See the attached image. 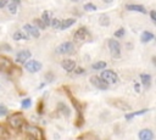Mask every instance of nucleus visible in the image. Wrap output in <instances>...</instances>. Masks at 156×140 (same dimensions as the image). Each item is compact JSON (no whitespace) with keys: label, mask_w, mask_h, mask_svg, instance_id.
Listing matches in <instances>:
<instances>
[{"label":"nucleus","mask_w":156,"mask_h":140,"mask_svg":"<svg viewBox=\"0 0 156 140\" xmlns=\"http://www.w3.org/2000/svg\"><path fill=\"white\" fill-rule=\"evenodd\" d=\"M7 122H9V124L12 127V128H20L23 123H24V119L22 117V113L21 112H16L14 114H11V116L7 118Z\"/></svg>","instance_id":"nucleus-1"},{"label":"nucleus","mask_w":156,"mask_h":140,"mask_svg":"<svg viewBox=\"0 0 156 140\" xmlns=\"http://www.w3.org/2000/svg\"><path fill=\"white\" fill-rule=\"evenodd\" d=\"M109 49L113 59H118L121 56V45L116 39H109Z\"/></svg>","instance_id":"nucleus-2"},{"label":"nucleus","mask_w":156,"mask_h":140,"mask_svg":"<svg viewBox=\"0 0 156 140\" xmlns=\"http://www.w3.org/2000/svg\"><path fill=\"white\" fill-rule=\"evenodd\" d=\"M90 83H92L95 88L100 89V90H106L109 88V83L106 82L101 76L98 77V76H92L90 77Z\"/></svg>","instance_id":"nucleus-3"},{"label":"nucleus","mask_w":156,"mask_h":140,"mask_svg":"<svg viewBox=\"0 0 156 140\" xmlns=\"http://www.w3.org/2000/svg\"><path fill=\"white\" fill-rule=\"evenodd\" d=\"M56 54H60V55H65V54H73L75 51V46L71 42H65L62 44H60L59 46L56 48Z\"/></svg>","instance_id":"nucleus-4"},{"label":"nucleus","mask_w":156,"mask_h":140,"mask_svg":"<svg viewBox=\"0 0 156 140\" xmlns=\"http://www.w3.org/2000/svg\"><path fill=\"white\" fill-rule=\"evenodd\" d=\"M101 77L108 82L109 84H115L118 82V77L112 70H104V72H101Z\"/></svg>","instance_id":"nucleus-5"},{"label":"nucleus","mask_w":156,"mask_h":140,"mask_svg":"<svg viewBox=\"0 0 156 140\" xmlns=\"http://www.w3.org/2000/svg\"><path fill=\"white\" fill-rule=\"evenodd\" d=\"M24 68L31 73H36V72L42 70V63L37 60H28L26 63H24Z\"/></svg>","instance_id":"nucleus-6"},{"label":"nucleus","mask_w":156,"mask_h":140,"mask_svg":"<svg viewBox=\"0 0 156 140\" xmlns=\"http://www.w3.org/2000/svg\"><path fill=\"white\" fill-rule=\"evenodd\" d=\"M110 104L113 105L115 107L122 110V111H132L130 105H128L127 101H123L121 99H110Z\"/></svg>","instance_id":"nucleus-7"},{"label":"nucleus","mask_w":156,"mask_h":140,"mask_svg":"<svg viewBox=\"0 0 156 140\" xmlns=\"http://www.w3.org/2000/svg\"><path fill=\"white\" fill-rule=\"evenodd\" d=\"M26 131L28 133V135L31 138H34V139H38V138H42L44 139V135H43V130L38 128V127H34V126H26Z\"/></svg>","instance_id":"nucleus-8"},{"label":"nucleus","mask_w":156,"mask_h":140,"mask_svg":"<svg viewBox=\"0 0 156 140\" xmlns=\"http://www.w3.org/2000/svg\"><path fill=\"white\" fill-rule=\"evenodd\" d=\"M89 36V32L85 27H80L75 32V40L76 42H83Z\"/></svg>","instance_id":"nucleus-9"},{"label":"nucleus","mask_w":156,"mask_h":140,"mask_svg":"<svg viewBox=\"0 0 156 140\" xmlns=\"http://www.w3.org/2000/svg\"><path fill=\"white\" fill-rule=\"evenodd\" d=\"M31 51L29 50H21L17 56H16V62L17 63H26L31 59Z\"/></svg>","instance_id":"nucleus-10"},{"label":"nucleus","mask_w":156,"mask_h":140,"mask_svg":"<svg viewBox=\"0 0 156 140\" xmlns=\"http://www.w3.org/2000/svg\"><path fill=\"white\" fill-rule=\"evenodd\" d=\"M0 60H1V71L3 72H5V73H7L10 71V68L14 66V63H12V61L10 60V59H7L6 56H1L0 57Z\"/></svg>","instance_id":"nucleus-11"},{"label":"nucleus","mask_w":156,"mask_h":140,"mask_svg":"<svg viewBox=\"0 0 156 140\" xmlns=\"http://www.w3.org/2000/svg\"><path fill=\"white\" fill-rule=\"evenodd\" d=\"M23 29L27 32V34L32 36V37H34V38H39L40 36V33H39V29L34 26H32V24H24L23 26Z\"/></svg>","instance_id":"nucleus-12"},{"label":"nucleus","mask_w":156,"mask_h":140,"mask_svg":"<svg viewBox=\"0 0 156 140\" xmlns=\"http://www.w3.org/2000/svg\"><path fill=\"white\" fill-rule=\"evenodd\" d=\"M61 66H62V68L66 72H72L73 70H75V67H76V62L73 61V60H63L61 62Z\"/></svg>","instance_id":"nucleus-13"},{"label":"nucleus","mask_w":156,"mask_h":140,"mask_svg":"<svg viewBox=\"0 0 156 140\" xmlns=\"http://www.w3.org/2000/svg\"><path fill=\"white\" fill-rule=\"evenodd\" d=\"M154 138V134L150 129H142L139 131V139L140 140H151Z\"/></svg>","instance_id":"nucleus-14"},{"label":"nucleus","mask_w":156,"mask_h":140,"mask_svg":"<svg viewBox=\"0 0 156 140\" xmlns=\"http://www.w3.org/2000/svg\"><path fill=\"white\" fill-rule=\"evenodd\" d=\"M126 7H127V10H129V11H137V12H140V14H146V9L143 5L130 4V5H127Z\"/></svg>","instance_id":"nucleus-15"},{"label":"nucleus","mask_w":156,"mask_h":140,"mask_svg":"<svg viewBox=\"0 0 156 140\" xmlns=\"http://www.w3.org/2000/svg\"><path fill=\"white\" fill-rule=\"evenodd\" d=\"M151 39H154V34H152L151 32H149V31L143 32V34L140 37V42L142 43H149Z\"/></svg>","instance_id":"nucleus-16"},{"label":"nucleus","mask_w":156,"mask_h":140,"mask_svg":"<svg viewBox=\"0 0 156 140\" xmlns=\"http://www.w3.org/2000/svg\"><path fill=\"white\" fill-rule=\"evenodd\" d=\"M14 39L15 40H28L29 39V34L27 36V34H24V33L21 32V31H16L14 33Z\"/></svg>","instance_id":"nucleus-17"},{"label":"nucleus","mask_w":156,"mask_h":140,"mask_svg":"<svg viewBox=\"0 0 156 140\" xmlns=\"http://www.w3.org/2000/svg\"><path fill=\"white\" fill-rule=\"evenodd\" d=\"M149 110H140V111H137V112H130V113H126V116H125V118L127 119V121H130L133 117H135V116H139V114H143V113H145V112H147Z\"/></svg>","instance_id":"nucleus-18"},{"label":"nucleus","mask_w":156,"mask_h":140,"mask_svg":"<svg viewBox=\"0 0 156 140\" xmlns=\"http://www.w3.org/2000/svg\"><path fill=\"white\" fill-rule=\"evenodd\" d=\"M99 23L101 24V26H104V27L109 26V24H110V18H109V16L106 15V14H101L100 17H99Z\"/></svg>","instance_id":"nucleus-19"},{"label":"nucleus","mask_w":156,"mask_h":140,"mask_svg":"<svg viewBox=\"0 0 156 140\" xmlns=\"http://www.w3.org/2000/svg\"><path fill=\"white\" fill-rule=\"evenodd\" d=\"M7 10H9V12L11 15H16V14H17V3L11 1V0H10L9 5H7Z\"/></svg>","instance_id":"nucleus-20"},{"label":"nucleus","mask_w":156,"mask_h":140,"mask_svg":"<svg viewBox=\"0 0 156 140\" xmlns=\"http://www.w3.org/2000/svg\"><path fill=\"white\" fill-rule=\"evenodd\" d=\"M57 110H59V111H61L63 114H65V116H66V117H68L70 116V109L67 107V106L66 105H65V104H59V105H57Z\"/></svg>","instance_id":"nucleus-21"},{"label":"nucleus","mask_w":156,"mask_h":140,"mask_svg":"<svg viewBox=\"0 0 156 140\" xmlns=\"http://www.w3.org/2000/svg\"><path fill=\"white\" fill-rule=\"evenodd\" d=\"M140 79H142V83L144 87H149L150 85V82H151V77L150 75H140Z\"/></svg>","instance_id":"nucleus-22"},{"label":"nucleus","mask_w":156,"mask_h":140,"mask_svg":"<svg viewBox=\"0 0 156 140\" xmlns=\"http://www.w3.org/2000/svg\"><path fill=\"white\" fill-rule=\"evenodd\" d=\"M75 22H76V20H75V18L65 20V21H62V24H61V28H60V29H67V28H68V27H71Z\"/></svg>","instance_id":"nucleus-23"},{"label":"nucleus","mask_w":156,"mask_h":140,"mask_svg":"<svg viewBox=\"0 0 156 140\" xmlns=\"http://www.w3.org/2000/svg\"><path fill=\"white\" fill-rule=\"evenodd\" d=\"M92 67H93V70H105L106 68V62L105 61H98V62H94L93 65H92Z\"/></svg>","instance_id":"nucleus-24"},{"label":"nucleus","mask_w":156,"mask_h":140,"mask_svg":"<svg viewBox=\"0 0 156 140\" xmlns=\"http://www.w3.org/2000/svg\"><path fill=\"white\" fill-rule=\"evenodd\" d=\"M42 18H43V21L45 22V24L46 26H51V17H50V12L49 11H44L43 12V16H42Z\"/></svg>","instance_id":"nucleus-25"},{"label":"nucleus","mask_w":156,"mask_h":140,"mask_svg":"<svg viewBox=\"0 0 156 140\" xmlns=\"http://www.w3.org/2000/svg\"><path fill=\"white\" fill-rule=\"evenodd\" d=\"M76 127L80 128L84 124V117H83V114H82V112H78V116H77V119H76Z\"/></svg>","instance_id":"nucleus-26"},{"label":"nucleus","mask_w":156,"mask_h":140,"mask_svg":"<svg viewBox=\"0 0 156 140\" xmlns=\"http://www.w3.org/2000/svg\"><path fill=\"white\" fill-rule=\"evenodd\" d=\"M34 23H36L37 27H39V29H45V27H46V24L43 21V18H36L34 20Z\"/></svg>","instance_id":"nucleus-27"},{"label":"nucleus","mask_w":156,"mask_h":140,"mask_svg":"<svg viewBox=\"0 0 156 140\" xmlns=\"http://www.w3.org/2000/svg\"><path fill=\"white\" fill-rule=\"evenodd\" d=\"M61 24H62V21L61 20L54 18L51 21V27H54V28H61Z\"/></svg>","instance_id":"nucleus-28"},{"label":"nucleus","mask_w":156,"mask_h":140,"mask_svg":"<svg viewBox=\"0 0 156 140\" xmlns=\"http://www.w3.org/2000/svg\"><path fill=\"white\" fill-rule=\"evenodd\" d=\"M84 10L85 11H95L96 10V6L93 3H88L84 5Z\"/></svg>","instance_id":"nucleus-29"},{"label":"nucleus","mask_w":156,"mask_h":140,"mask_svg":"<svg viewBox=\"0 0 156 140\" xmlns=\"http://www.w3.org/2000/svg\"><path fill=\"white\" fill-rule=\"evenodd\" d=\"M37 112L40 113V114L44 112V102H43V100H39L38 105H37Z\"/></svg>","instance_id":"nucleus-30"},{"label":"nucleus","mask_w":156,"mask_h":140,"mask_svg":"<svg viewBox=\"0 0 156 140\" xmlns=\"http://www.w3.org/2000/svg\"><path fill=\"white\" fill-rule=\"evenodd\" d=\"M125 28H120V29H117L116 32H115V37L116 38H122L123 36H125Z\"/></svg>","instance_id":"nucleus-31"},{"label":"nucleus","mask_w":156,"mask_h":140,"mask_svg":"<svg viewBox=\"0 0 156 140\" xmlns=\"http://www.w3.org/2000/svg\"><path fill=\"white\" fill-rule=\"evenodd\" d=\"M31 99H24V100L21 102V105H22V109H28L29 106H31Z\"/></svg>","instance_id":"nucleus-32"},{"label":"nucleus","mask_w":156,"mask_h":140,"mask_svg":"<svg viewBox=\"0 0 156 140\" xmlns=\"http://www.w3.org/2000/svg\"><path fill=\"white\" fill-rule=\"evenodd\" d=\"M84 138H94V139H96V136H95V135H93V134H88V133L82 134V135H79V136H78V139H84Z\"/></svg>","instance_id":"nucleus-33"},{"label":"nucleus","mask_w":156,"mask_h":140,"mask_svg":"<svg viewBox=\"0 0 156 140\" xmlns=\"http://www.w3.org/2000/svg\"><path fill=\"white\" fill-rule=\"evenodd\" d=\"M6 113H7V109L5 107L4 105H1V106H0V114L4 116V114H6Z\"/></svg>","instance_id":"nucleus-34"},{"label":"nucleus","mask_w":156,"mask_h":140,"mask_svg":"<svg viewBox=\"0 0 156 140\" xmlns=\"http://www.w3.org/2000/svg\"><path fill=\"white\" fill-rule=\"evenodd\" d=\"M83 72H84V70L82 68V67H77V68H75V73H76V75H82Z\"/></svg>","instance_id":"nucleus-35"},{"label":"nucleus","mask_w":156,"mask_h":140,"mask_svg":"<svg viewBox=\"0 0 156 140\" xmlns=\"http://www.w3.org/2000/svg\"><path fill=\"white\" fill-rule=\"evenodd\" d=\"M150 17L156 22V10H152V11H150Z\"/></svg>","instance_id":"nucleus-36"},{"label":"nucleus","mask_w":156,"mask_h":140,"mask_svg":"<svg viewBox=\"0 0 156 140\" xmlns=\"http://www.w3.org/2000/svg\"><path fill=\"white\" fill-rule=\"evenodd\" d=\"M45 78H46V79H48V80H49V82H51V80H53V79H54V76H53V75H51V73H48V75H46V76H45Z\"/></svg>","instance_id":"nucleus-37"},{"label":"nucleus","mask_w":156,"mask_h":140,"mask_svg":"<svg viewBox=\"0 0 156 140\" xmlns=\"http://www.w3.org/2000/svg\"><path fill=\"white\" fill-rule=\"evenodd\" d=\"M134 90L137 93H140V85L139 84H134Z\"/></svg>","instance_id":"nucleus-38"},{"label":"nucleus","mask_w":156,"mask_h":140,"mask_svg":"<svg viewBox=\"0 0 156 140\" xmlns=\"http://www.w3.org/2000/svg\"><path fill=\"white\" fill-rule=\"evenodd\" d=\"M7 0H0V7H5Z\"/></svg>","instance_id":"nucleus-39"},{"label":"nucleus","mask_w":156,"mask_h":140,"mask_svg":"<svg viewBox=\"0 0 156 140\" xmlns=\"http://www.w3.org/2000/svg\"><path fill=\"white\" fill-rule=\"evenodd\" d=\"M103 1H104V3H106V4H111V3L113 1V0H103Z\"/></svg>","instance_id":"nucleus-40"},{"label":"nucleus","mask_w":156,"mask_h":140,"mask_svg":"<svg viewBox=\"0 0 156 140\" xmlns=\"http://www.w3.org/2000/svg\"><path fill=\"white\" fill-rule=\"evenodd\" d=\"M152 63L156 66V56H152Z\"/></svg>","instance_id":"nucleus-41"}]
</instances>
